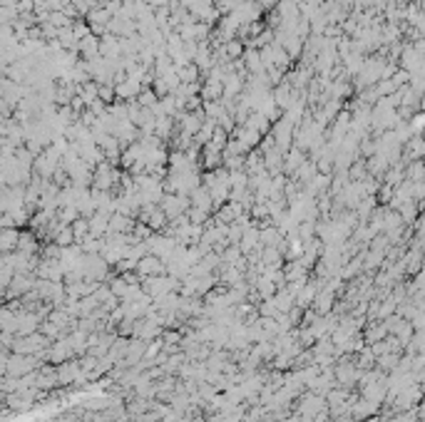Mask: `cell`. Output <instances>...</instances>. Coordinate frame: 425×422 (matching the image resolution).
<instances>
[{"label": "cell", "mask_w": 425, "mask_h": 422, "mask_svg": "<svg viewBox=\"0 0 425 422\" xmlns=\"http://www.w3.org/2000/svg\"><path fill=\"white\" fill-rule=\"evenodd\" d=\"M137 271L145 273V276H162L164 273V263L157 256H142L137 261Z\"/></svg>", "instance_id": "cell-1"}]
</instances>
